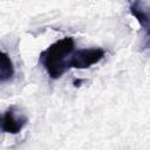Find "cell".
<instances>
[{"mask_svg": "<svg viewBox=\"0 0 150 150\" xmlns=\"http://www.w3.org/2000/svg\"><path fill=\"white\" fill-rule=\"evenodd\" d=\"M105 56V50L102 48H82L75 49L71 57L69 67L70 69H87L96 63H98Z\"/></svg>", "mask_w": 150, "mask_h": 150, "instance_id": "obj_2", "label": "cell"}, {"mask_svg": "<svg viewBox=\"0 0 150 150\" xmlns=\"http://www.w3.org/2000/svg\"><path fill=\"white\" fill-rule=\"evenodd\" d=\"M129 12L144 30L148 46L150 47V2L131 1L129 4Z\"/></svg>", "mask_w": 150, "mask_h": 150, "instance_id": "obj_4", "label": "cell"}, {"mask_svg": "<svg viewBox=\"0 0 150 150\" xmlns=\"http://www.w3.org/2000/svg\"><path fill=\"white\" fill-rule=\"evenodd\" d=\"M75 41L71 36L62 38L53 42L39 55V62L49 79L57 80L70 69V57L75 50Z\"/></svg>", "mask_w": 150, "mask_h": 150, "instance_id": "obj_1", "label": "cell"}, {"mask_svg": "<svg viewBox=\"0 0 150 150\" xmlns=\"http://www.w3.org/2000/svg\"><path fill=\"white\" fill-rule=\"evenodd\" d=\"M84 82H86V81H84L83 79H75L73 83H74V86H76V87H80V86H81V83H84Z\"/></svg>", "mask_w": 150, "mask_h": 150, "instance_id": "obj_6", "label": "cell"}, {"mask_svg": "<svg viewBox=\"0 0 150 150\" xmlns=\"http://www.w3.org/2000/svg\"><path fill=\"white\" fill-rule=\"evenodd\" d=\"M27 122H28V118L22 112H20L16 107L11 105L2 114L1 130L5 134L16 135L26 127Z\"/></svg>", "mask_w": 150, "mask_h": 150, "instance_id": "obj_3", "label": "cell"}, {"mask_svg": "<svg viewBox=\"0 0 150 150\" xmlns=\"http://www.w3.org/2000/svg\"><path fill=\"white\" fill-rule=\"evenodd\" d=\"M14 77V64L6 52L1 53L0 57V82L5 83L12 81Z\"/></svg>", "mask_w": 150, "mask_h": 150, "instance_id": "obj_5", "label": "cell"}]
</instances>
